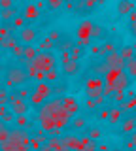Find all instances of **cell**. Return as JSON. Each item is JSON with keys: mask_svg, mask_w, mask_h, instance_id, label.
I'll use <instances>...</instances> for the list:
<instances>
[{"mask_svg": "<svg viewBox=\"0 0 136 151\" xmlns=\"http://www.w3.org/2000/svg\"><path fill=\"white\" fill-rule=\"evenodd\" d=\"M102 59H104V63L108 64V68H123V70H125V60L121 59V55L117 53V49H115V51H110V53H106Z\"/></svg>", "mask_w": 136, "mask_h": 151, "instance_id": "obj_6", "label": "cell"}, {"mask_svg": "<svg viewBox=\"0 0 136 151\" xmlns=\"http://www.w3.org/2000/svg\"><path fill=\"white\" fill-rule=\"evenodd\" d=\"M85 108H87V110H96V108H98V104H96V100H95V98H87V102H85Z\"/></svg>", "mask_w": 136, "mask_h": 151, "instance_id": "obj_43", "label": "cell"}, {"mask_svg": "<svg viewBox=\"0 0 136 151\" xmlns=\"http://www.w3.org/2000/svg\"><path fill=\"white\" fill-rule=\"evenodd\" d=\"M36 55H38V47L32 45V44H27L25 49H23V55L19 57V60H21L23 64H29V63H32V60H34Z\"/></svg>", "mask_w": 136, "mask_h": 151, "instance_id": "obj_9", "label": "cell"}, {"mask_svg": "<svg viewBox=\"0 0 136 151\" xmlns=\"http://www.w3.org/2000/svg\"><path fill=\"white\" fill-rule=\"evenodd\" d=\"M104 89V78L102 76H93L85 81V94L87 98H96L98 94H102Z\"/></svg>", "mask_w": 136, "mask_h": 151, "instance_id": "obj_4", "label": "cell"}, {"mask_svg": "<svg viewBox=\"0 0 136 151\" xmlns=\"http://www.w3.org/2000/svg\"><path fill=\"white\" fill-rule=\"evenodd\" d=\"M70 59H74V60H79V57H81V53H83V47L81 45H78V44H74L72 47H70Z\"/></svg>", "mask_w": 136, "mask_h": 151, "instance_id": "obj_29", "label": "cell"}, {"mask_svg": "<svg viewBox=\"0 0 136 151\" xmlns=\"http://www.w3.org/2000/svg\"><path fill=\"white\" fill-rule=\"evenodd\" d=\"M34 66L42 72H47V70L55 68V64H57V57L53 55V51H38V55L34 57Z\"/></svg>", "mask_w": 136, "mask_h": 151, "instance_id": "obj_3", "label": "cell"}, {"mask_svg": "<svg viewBox=\"0 0 136 151\" xmlns=\"http://www.w3.org/2000/svg\"><path fill=\"white\" fill-rule=\"evenodd\" d=\"M38 15H40V8L36 4H27L25 9H23L25 21H34V19H38Z\"/></svg>", "mask_w": 136, "mask_h": 151, "instance_id": "obj_12", "label": "cell"}, {"mask_svg": "<svg viewBox=\"0 0 136 151\" xmlns=\"http://www.w3.org/2000/svg\"><path fill=\"white\" fill-rule=\"evenodd\" d=\"M59 79V72H57V68H51L45 72V81H49V83H55Z\"/></svg>", "mask_w": 136, "mask_h": 151, "instance_id": "obj_31", "label": "cell"}, {"mask_svg": "<svg viewBox=\"0 0 136 151\" xmlns=\"http://www.w3.org/2000/svg\"><path fill=\"white\" fill-rule=\"evenodd\" d=\"M110 98H112V100H114L115 104H119V102H123L125 98H127V93H125V91H115Z\"/></svg>", "mask_w": 136, "mask_h": 151, "instance_id": "obj_34", "label": "cell"}, {"mask_svg": "<svg viewBox=\"0 0 136 151\" xmlns=\"http://www.w3.org/2000/svg\"><path fill=\"white\" fill-rule=\"evenodd\" d=\"M93 70H95V74H96V76H104V74H106L110 68H108V64L104 63V60H102V63L95 64V68H93Z\"/></svg>", "mask_w": 136, "mask_h": 151, "instance_id": "obj_32", "label": "cell"}, {"mask_svg": "<svg viewBox=\"0 0 136 151\" xmlns=\"http://www.w3.org/2000/svg\"><path fill=\"white\" fill-rule=\"evenodd\" d=\"M47 38H51V40H53V42H57L59 38H60V32H57V30H53V32H51V34H49Z\"/></svg>", "mask_w": 136, "mask_h": 151, "instance_id": "obj_51", "label": "cell"}, {"mask_svg": "<svg viewBox=\"0 0 136 151\" xmlns=\"http://www.w3.org/2000/svg\"><path fill=\"white\" fill-rule=\"evenodd\" d=\"M115 9H117L119 15H129V13L134 9V2H132V0H119Z\"/></svg>", "mask_w": 136, "mask_h": 151, "instance_id": "obj_15", "label": "cell"}, {"mask_svg": "<svg viewBox=\"0 0 136 151\" xmlns=\"http://www.w3.org/2000/svg\"><path fill=\"white\" fill-rule=\"evenodd\" d=\"M29 94H30V91H27V89H17V96L23 98V100H25V98H29Z\"/></svg>", "mask_w": 136, "mask_h": 151, "instance_id": "obj_46", "label": "cell"}, {"mask_svg": "<svg viewBox=\"0 0 136 151\" xmlns=\"http://www.w3.org/2000/svg\"><path fill=\"white\" fill-rule=\"evenodd\" d=\"M17 15V9L15 8H6V9H2V12H0V17H2V21H12L13 17Z\"/></svg>", "mask_w": 136, "mask_h": 151, "instance_id": "obj_27", "label": "cell"}, {"mask_svg": "<svg viewBox=\"0 0 136 151\" xmlns=\"http://www.w3.org/2000/svg\"><path fill=\"white\" fill-rule=\"evenodd\" d=\"M34 91H38L42 96H45V98H51V94H53V83L42 79V81H38V85H36Z\"/></svg>", "mask_w": 136, "mask_h": 151, "instance_id": "obj_13", "label": "cell"}, {"mask_svg": "<svg viewBox=\"0 0 136 151\" xmlns=\"http://www.w3.org/2000/svg\"><path fill=\"white\" fill-rule=\"evenodd\" d=\"M125 117V111L121 110L119 106H114L110 108V117H108V121L112 123V125H117V123H121V119Z\"/></svg>", "mask_w": 136, "mask_h": 151, "instance_id": "obj_17", "label": "cell"}, {"mask_svg": "<svg viewBox=\"0 0 136 151\" xmlns=\"http://www.w3.org/2000/svg\"><path fill=\"white\" fill-rule=\"evenodd\" d=\"M34 40H36V28H32V27H23L19 28V42L21 44H34Z\"/></svg>", "mask_w": 136, "mask_h": 151, "instance_id": "obj_7", "label": "cell"}, {"mask_svg": "<svg viewBox=\"0 0 136 151\" xmlns=\"http://www.w3.org/2000/svg\"><path fill=\"white\" fill-rule=\"evenodd\" d=\"M106 2V0H98V4H104Z\"/></svg>", "mask_w": 136, "mask_h": 151, "instance_id": "obj_55", "label": "cell"}, {"mask_svg": "<svg viewBox=\"0 0 136 151\" xmlns=\"http://www.w3.org/2000/svg\"><path fill=\"white\" fill-rule=\"evenodd\" d=\"M121 130H123L125 134H130L132 130H136V115L123 117V119H121Z\"/></svg>", "mask_w": 136, "mask_h": 151, "instance_id": "obj_14", "label": "cell"}, {"mask_svg": "<svg viewBox=\"0 0 136 151\" xmlns=\"http://www.w3.org/2000/svg\"><path fill=\"white\" fill-rule=\"evenodd\" d=\"M12 30H13L12 25H2L0 27V36H12Z\"/></svg>", "mask_w": 136, "mask_h": 151, "instance_id": "obj_39", "label": "cell"}, {"mask_svg": "<svg viewBox=\"0 0 136 151\" xmlns=\"http://www.w3.org/2000/svg\"><path fill=\"white\" fill-rule=\"evenodd\" d=\"M70 123H72V127H74L76 130H81L83 127H85V119H83V117H74Z\"/></svg>", "mask_w": 136, "mask_h": 151, "instance_id": "obj_35", "label": "cell"}, {"mask_svg": "<svg viewBox=\"0 0 136 151\" xmlns=\"http://www.w3.org/2000/svg\"><path fill=\"white\" fill-rule=\"evenodd\" d=\"M70 2H74V4H76V2H79V0H70Z\"/></svg>", "mask_w": 136, "mask_h": 151, "instance_id": "obj_57", "label": "cell"}, {"mask_svg": "<svg viewBox=\"0 0 136 151\" xmlns=\"http://www.w3.org/2000/svg\"><path fill=\"white\" fill-rule=\"evenodd\" d=\"M129 32L136 38V21H130V23H129Z\"/></svg>", "mask_w": 136, "mask_h": 151, "instance_id": "obj_49", "label": "cell"}, {"mask_svg": "<svg viewBox=\"0 0 136 151\" xmlns=\"http://www.w3.org/2000/svg\"><path fill=\"white\" fill-rule=\"evenodd\" d=\"M15 44H17V38H13V36H0V47H2V49H12Z\"/></svg>", "mask_w": 136, "mask_h": 151, "instance_id": "obj_23", "label": "cell"}, {"mask_svg": "<svg viewBox=\"0 0 136 151\" xmlns=\"http://www.w3.org/2000/svg\"><path fill=\"white\" fill-rule=\"evenodd\" d=\"M125 72L130 76V78H136V57H132V59H129L125 63Z\"/></svg>", "mask_w": 136, "mask_h": 151, "instance_id": "obj_25", "label": "cell"}, {"mask_svg": "<svg viewBox=\"0 0 136 151\" xmlns=\"http://www.w3.org/2000/svg\"><path fill=\"white\" fill-rule=\"evenodd\" d=\"M91 38H93V40H106V38H108V30L102 25H93Z\"/></svg>", "mask_w": 136, "mask_h": 151, "instance_id": "obj_19", "label": "cell"}, {"mask_svg": "<svg viewBox=\"0 0 136 151\" xmlns=\"http://www.w3.org/2000/svg\"><path fill=\"white\" fill-rule=\"evenodd\" d=\"M117 53H119L121 59L127 63L129 59H132V57H134V47H132V45H121V49L117 51Z\"/></svg>", "mask_w": 136, "mask_h": 151, "instance_id": "obj_22", "label": "cell"}, {"mask_svg": "<svg viewBox=\"0 0 136 151\" xmlns=\"http://www.w3.org/2000/svg\"><path fill=\"white\" fill-rule=\"evenodd\" d=\"M68 59H70V53H68V51H60V63H66Z\"/></svg>", "mask_w": 136, "mask_h": 151, "instance_id": "obj_50", "label": "cell"}, {"mask_svg": "<svg viewBox=\"0 0 136 151\" xmlns=\"http://www.w3.org/2000/svg\"><path fill=\"white\" fill-rule=\"evenodd\" d=\"M102 45H104V51H106V53H110V51H115V42H114V40H106Z\"/></svg>", "mask_w": 136, "mask_h": 151, "instance_id": "obj_40", "label": "cell"}, {"mask_svg": "<svg viewBox=\"0 0 136 151\" xmlns=\"http://www.w3.org/2000/svg\"><path fill=\"white\" fill-rule=\"evenodd\" d=\"M60 142H63L64 149H78L79 136H60Z\"/></svg>", "mask_w": 136, "mask_h": 151, "instance_id": "obj_18", "label": "cell"}, {"mask_svg": "<svg viewBox=\"0 0 136 151\" xmlns=\"http://www.w3.org/2000/svg\"><path fill=\"white\" fill-rule=\"evenodd\" d=\"M0 147L6 149V151H12V149L25 151V149H29V145H27L25 142H21V140H10V138H8L6 142H2V144H0Z\"/></svg>", "mask_w": 136, "mask_h": 151, "instance_id": "obj_10", "label": "cell"}, {"mask_svg": "<svg viewBox=\"0 0 136 151\" xmlns=\"http://www.w3.org/2000/svg\"><path fill=\"white\" fill-rule=\"evenodd\" d=\"M6 8H13V0H0V9Z\"/></svg>", "mask_w": 136, "mask_h": 151, "instance_id": "obj_45", "label": "cell"}, {"mask_svg": "<svg viewBox=\"0 0 136 151\" xmlns=\"http://www.w3.org/2000/svg\"><path fill=\"white\" fill-rule=\"evenodd\" d=\"M8 136H10V130H8L6 125H2V127H0V144L8 140Z\"/></svg>", "mask_w": 136, "mask_h": 151, "instance_id": "obj_38", "label": "cell"}, {"mask_svg": "<svg viewBox=\"0 0 136 151\" xmlns=\"http://www.w3.org/2000/svg\"><path fill=\"white\" fill-rule=\"evenodd\" d=\"M132 47H134V51H136V42H134V44H132Z\"/></svg>", "mask_w": 136, "mask_h": 151, "instance_id": "obj_58", "label": "cell"}, {"mask_svg": "<svg viewBox=\"0 0 136 151\" xmlns=\"http://www.w3.org/2000/svg\"><path fill=\"white\" fill-rule=\"evenodd\" d=\"M45 100H47V98L42 96L38 91H32V93L29 94V104H30V106H36V108H38V106H42Z\"/></svg>", "mask_w": 136, "mask_h": 151, "instance_id": "obj_20", "label": "cell"}, {"mask_svg": "<svg viewBox=\"0 0 136 151\" xmlns=\"http://www.w3.org/2000/svg\"><path fill=\"white\" fill-rule=\"evenodd\" d=\"M13 123H15V127L27 129V127L30 125V119L27 117V113H21V115H15V119H13Z\"/></svg>", "mask_w": 136, "mask_h": 151, "instance_id": "obj_26", "label": "cell"}, {"mask_svg": "<svg viewBox=\"0 0 136 151\" xmlns=\"http://www.w3.org/2000/svg\"><path fill=\"white\" fill-rule=\"evenodd\" d=\"M130 142H132V144H134V147H136V130L130 132Z\"/></svg>", "mask_w": 136, "mask_h": 151, "instance_id": "obj_53", "label": "cell"}, {"mask_svg": "<svg viewBox=\"0 0 136 151\" xmlns=\"http://www.w3.org/2000/svg\"><path fill=\"white\" fill-rule=\"evenodd\" d=\"M47 144L51 145V149H57V151H64L63 147V142H60V136H49Z\"/></svg>", "mask_w": 136, "mask_h": 151, "instance_id": "obj_28", "label": "cell"}, {"mask_svg": "<svg viewBox=\"0 0 136 151\" xmlns=\"http://www.w3.org/2000/svg\"><path fill=\"white\" fill-rule=\"evenodd\" d=\"M81 66H79V60H74V59H68L66 63H63V74L72 78V76H78Z\"/></svg>", "mask_w": 136, "mask_h": 151, "instance_id": "obj_8", "label": "cell"}, {"mask_svg": "<svg viewBox=\"0 0 136 151\" xmlns=\"http://www.w3.org/2000/svg\"><path fill=\"white\" fill-rule=\"evenodd\" d=\"M53 47H55V42L51 40V38H45V40L40 44V51H51Z\"/></svg>", "mask_w": 136, "mask_h": 151, "instance_id": "obj_33", "label": "cell"}, {"mask_svg": "<svg viewBox=\"0 0 136 151\" xmlns=\"http://www.w3.org/2000/svg\"><path fill=\"white\" fill-rule=\"evenodd\" d=\"M93 25L95 23H91L89 19H85V21H81L79 23V27H78V32H76V36H78V45H81V47H85L91 44V30H93Z\"/></svg>", "mask_w": 136, "mask_h": 151, "instance_id": "obj_5", "label": "cell"}, {"mask_svg": "<svg viewBox=\"0 0 136 151\" xmlns=\"http://www.w3.org/2000/svg\"><path fill=\"white\" fill-rule=\"evenodd\" d=\"M2 70H4V64H2V63H0V74H2Z\"/></svg>", "mask_w": 136, "mask_h": 151, "instance_id": "obj_54", "label": "cell"}, {"mask_svg": "<svg viewBox=\"0 0 136 151\" xmlns=\"http://www.w3.org/2000/svg\"><path fill=\"white\" fill-rule=\"evenodd\" d=\"M4 125V121H2V117H0V127H2Z\"/></svg>", "mask_w": 136, "mask_h": 151, "instance_id": "obj_56", "label": "cell"}, {"mask_svg": "<svg viewBox=\"0 0 136 151\" xmlns=\"http://www.w3.org/2000/svg\"><path fill=\"white\" fill-rule=\"evenodd\" d=\"M12 21H13V25H12L13 28H23V27H25V17H23V15H15Z\"/></svg>", "mask_w": 136, "mask_h": 151, "instance_id": "obj_36", "label": "cell"}, {"mask_svg": "<svg viewBox=\"0 0 136 151\" xmlns=\"http://www.w3.org/2000/svg\"><path fill=\"white\" fill-rule=\"evenodd\" d=\"M121 72H123V68H110L104 76H102V78H104V83H114Z\"/></svg>", "mask_w": 136, "mask_h": 151, "instance_id": "obj_21", "label": "cell"}, {"mask_svg": "<svg viewBox=\"0 0 136 151\" xmlns=\"http://www.w3.org/2000/svg\"><path fill=\"white\" fill-rule=\"evenodd\" d=\"M129 85H130V76L123 70V72L117 76V79L114 81V87H115V91H127Z\"/></svg>", "mask_w": 136, "mask_h": 151, "instance_id": "obj_11", "label": "cell"}, {"mask_svg": "<svg viewBox=\"0 0 136 151\" xmlns=\"http://www.w3.org/2000/svg\"><path fill=\"white\" fill-rule=\"evenodd\" d=\"M64 91H66V85H57V87H53V93L55 94H64Z\"/></svg>", "mask_w": 136, "mask_h": 151, "instance_id": "obj_47", "label": "cell"}, {"mask_svg": "<svg viewBox=\"0 0 136 151\" xmlns=\"http://www.w3.org/2000/svg\"><path fill=\"white\" fill-rule=\"evenodd\" d=\"M74 44H72V40H66V38H59L57 42H55V47L57 49H60V51H70V47H72Z\"/></svg>", "mask_w": 136, "mask_h": 151, "instance_id": "obj_24", "label": "cell"}, {"mask_svg": "<svg viewBox=\"0 0 136 151\" xmlns=\"http://www.w3.org/2000/svg\"><path fill=\"white\" fill-rule=\"evenodd\" d=\"M64 2H66V0H45L47 8H49V9H53V12H57V9L64 8Z\"/></svg>", "mask_w": 136, "mask_h": 151, "instance_id": "obj_30", "label": "cell"}, {"mask_svg": "<svg viewBox=\"0 0 136 151\" xmlns=\"http://www.w3.org/2000/svg\"><path fill=\"white\" fill-rule=\"evenodd\" d=\"M8 111H10V110H8V106H6V104H0V117H4Z\"/></svg>", "mask_w": 136, "mask_h": 151, "instance_id": "obj_52", "label": "cell"}, {"mask_svg": "<svg viewBox=\"0 0 136 151\" xmlns=\"http://www.w3.org/2000/svg\"><path fill=\"white\" fill-rule=\"evenodd\" d=\"M23 49H25V45H19V42H17V44H15V45H13V47H12V51H13V55H15V57H17V59H19V57L23 55Z\"/></svg>", "mask_w": 136, "mask_h": 151, "instance_id": "obj_41", "label": "cell"}, {"mask_svg": "<svg viewBox=\"0 0 136 151\" xmlns=\"http://www.w3.org/2000/svg\"><path fill=\"white\" fill-rule=\"evenodd\" d=\"M108 117H110V110L104 108V110L100 111V115H98V119H100V121H108Z\"/></svg>", "mask_w": 136, "mask_h": 151, "instance_id": "obj_48", "label": "cell"}, {"mask_svg": "<svg viewBox=\"0 0 136 151\" xmlns=\"http://www.w3.org/2000/svg\"><path fill=\"white\" fill-rule=\"evenodd\" d=\"M4 76H6V85L8 87H19L27 81V70L23 68L21 64H12L4 70Z\"/></svg>", "mask_w": 136, "mask_h": 151, "instance_id": "obj_2", "label": "cell"}, {"mask_svg": "<svg viewBox=\"0 0 136 151\" xmlns=\"http://www.w3.org/2000/svg\"><path fill=\"white\" fill-rule=\"evenodd\" d=\"M95 6H98V0H83V8H85V12H93Z\"/></svg>", "mask_w": 136, "mask_h": 151, "instance_id": "obj_37", "label": "cell"}, {"mask_svg": "<svg viewBox=\"0 0 136 151\" xmlns=\"http://www.w3.org/2000/svg\"><path fill=\"white\" fill-rule=\"evenodd\" d=\"M100 134H102V132H100V129H91L87 136H89L91 140H96V138H100Z\"/></svg>", "mask_w": 136, "mask_h": 151, "instance_id": "obj_44", "label": "cell"}, {"mask_svg": "<svg viewBox=\"0 0 136 151\" xmlns=\"http://www.w3.org/2000/svg\"><path fill=\"white\" fill-rule=\"evenodd\" d=\"M60 100H63V106L66 108L72 115H76V113L79 111V104H78V100L74 96H64V98H60Z\"/></svg>", "mask_w": 136, "mask_h": 151, "instance_id": "obj_16", "label": "cell"}, {"mask_svg": "<svg viewBox=\"0 0 136 151\" xmlns=\"http://www.w3.org/2000/svg\"><path fill=\"white\" fill-rule=\"evenodd\" d=\"M72 117L74 115L63 106L60 98H53V100L47 98L40 106V111H38V121H40V127L44 132H49L55 127L57 129H64V127L70 125Z\"/></svg>", "mask_w": 136, "mask_h": 151, "instance_id": "obj_1", "label": "cell"}, {"mask_svg": "<svg viewBox=\"0 0 136 151\" xmlns=\"http://www.w3.org/2000/svg\"><path fill=\"white\" fill-rule=\"evenodd\" d=\"M93 53L95 55H98V57H104L106 55V51H104V45H93Z\"/></svg>", "mask_w": 136, "mask_h": 151, "instance_id": "obj_42", "label": "cell"}]
</instances>
